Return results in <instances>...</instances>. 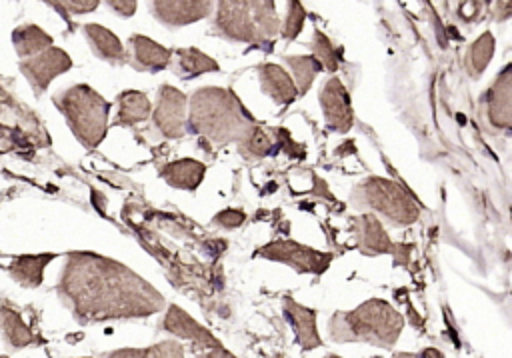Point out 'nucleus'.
Returning <instances> with one entry per match:
<instances>
[{
  "label": "nucleus",
  "mask_w": 512,
  "mask_h": 358,
  "mask_svg": "<svg viewBox=\"0 0 512 358\" xmlns=\"http://www.w3.org/2000/svg\"><path fill=\"white\" fill-rule=\"evenodd\" d=\"M154 14L158 20L170 26H182L202 20L210 14L212 4L206 0H178V2H154Z\"/></svg>",
  "instance_id": "obj_12"
},
{
  "label": "nucleus",
  "mask_w": 512,
  "mask_h": 358,
  "mask_svg": "<svg viewBox=\"0 0 512 358\" xmlns=\"http://www.w3.org/2000/svg\"><path fill=\"white\" fill-rule=\"evenodd\" d=\"M94 52L110 62H122L126 58V50L116 34H112L108 28L100 24H86L84 28Z\"/></svg>",
  "instance_id": "obj_19"
},
{
  "label": "nucleus",
  "mask_w": 512,
  "mask_h": 358,
  "mask_svg": "<svg viewBox=\"0 0 512 358\" xmlns=\"http://www.w3.org/2000/svg\"><path fill=\"white\" fill-rule=\"evenodd\" d=\"M130 48H132V62L138 70L156 72L166 68L172 60V52L168 48L160 46L158 42L142 34H134L130 38Z\"/></svg>",
  "instance_id": "obj_13"
},
{
  "label": "nucleus",
  "mask_w": 512,
  "mask_h": 358,
  "mask_svg": "<svg viewBox=\"0 0 512 358\" xmlns=\"http://www.w3.org/2000/svg\"><path fill=\"white\" fill-rule=\"evenodd\" d=\"M312 52H314L312 58L320 64V68H324L328 72H336V68H338V52H336L334 44L320 30H314Z\"/></svg>",
  "instance_id": "obj_28"
},
{
  "label": "nucleus",
  "mask_w": 512,
  "mask_h": 358,
  "mask_svg": "<svg viewBox=\"0 0 512 358\" xmlns=\"http://www.w3.org/2000/svg\"><path fill=\"white\" fill-rule=\"evenodd\" d=\"M320 106L328 128L336 132H348L352 128L354 112L350 104V94L336 76L326 80L320 92Z\"/></svg>",
  "instance_id": "obj_9"
},
{
  "label": "nucleus",
  "mask_w": 512,
  "mask_h": 358,
  "mask_svg": "<svg viewBox=\"0 0 512 358\" xmlns=\"http://www.w3.org/2000/svg\"><path fill=\"white\" fill-rule=\"evenodd\" d=\"M188 124L196 134L216 144H228L240 142L256 126V120L232 90L210 86L192 96Z\"/></svg>",
  "instance_id": "obj_2"
},
{
  "label": "nucleus",
  "mask_w": 512,
  "mask_h": 358,
  "mask_svg": "<svg viewBox=\"0 0 512 358\" xmlns=\"http://www.w3.org/2000/svg\"><path fill=\"white\" fill-rule=\"evenodd\" d=\"M488 118L496 128H510L512 122V66H506L486 94Z\"/></svg>",
  "instance_id": "obj_10"
},
{
  "label": "nucleus",
  "mask_w": 512,
  "mask_h": 358,
  "mask_svg": "<svg viewBox=\"0 0 512 358\" xmlns=\"http://www.w3.org/2000/svg\"><path fill=\"white\" fill-rule=\"evenodd\" d=\"M110 8H114L118 14L122 16H132L134 10H136V2L130 0V2H118V0H112L110 2Z\"/></svg>",
  "instance_id": "obj_33"
},
{
  "label": "nucleus",
  "mask_w": 512,
  "mask_h": 358,
  "mask_svg": "<svg viewBox=\"0 0 512 358\" xmlns=\"http://www.w3.org/2000/svg\"><path fill=\"white\" fill-rule=\"evenodd\" d=\"M260 256L276 260V262H284L292 268H296L298 272H324L326 266L330 264V254H322L314 248L302 246L298 242H290V240H278V242H270L266 246H262L258 250Z\"/></svg>",
  "instance_id": "obj_7"
},
{
  "label": "nucleus",
  "mask_w": 512,
  "mask_h": 358,
  "mask_svg": "<svg viewBox=\"0 0 512 358\" xmlns=\"http://www.w3.org/2000/svg\"><path fill=\"white\" fill-rule=\"evenodd\" d=\"M60 6L70 8V12L82 14V12H92V10L98 6V2H96V0H88V2H64V4H60Z\"/></svg>",
  "instance_id": "obj_32"
},
{
  "label": "nucleus",
  "mask_w": 512,
  "mask_h": 358,
  "mask_svg": "<svg viewBox=\"0 0 512 358\" xmlns=\"http://www.w3.org/2000/svg\"><path fill=\"white\" fill-rule=\"evenodd\" d=\"M336 340H366L372 344H392L402 330V316L384 300H368L352 312H340L330 322Z\"/></svg>",
  "instance_id": "obj_3"
},
{
  "label": "nucleus",
  "mask_w": 512,
  "mask_h": 358,
  "mask_svg": "<svg viewBox=\"0 0 512 358\" xmlns=\"http://www.w3.org/2000/svg\"><path fill=\"white\" fill-rule=\"evenodd\" d=\"M358 204H366L384 214L394 224H412L420 216L414 198L398 184L384 178H368L354 190Z\"/></svg>",
  "instance_id": "obj_6"
},
{
  "label": "nucleus",
  "mask_w": 512,
  "mask_h": 358,
  "mask_svg": "<svg viewBox=\"0 0 512 358\" xmlns=\"http://www.w3.org/2000/svg\"><path fill=\"white\" fill-rule=\"evenodd\" d=\"M272 142L274 138L266 134L260 126H254L242 140H240V150L244 156H254L262 158L272 152Z\"/></svg>",
  "instance_id": "obj_26"
},
{
  "label": "nucleus",
  "mask_w": 512,
  "mask_h": 358,
  "mask_svg": "<svg viewBox=\"0 0 512 358\" xmlns=\"http://www.w3.org/2000/svg\"><path fill=\"white\" fill-rule=\"evenodd\" d=\"M206 172V166L198 160L192 158H182L176 162H170L162 168L160 176L172 186V188H182V190H196L198 184L202 182Z\"/></svg>",
  "instance_id": "obj_16"
},
{
  "label": "nucleus",
  "mask_w": 512,
  "mask_h": 358,
  "mask_svg": "<svg viewBox=\"0 0 512 358\" xmlns=\"http://www.w3.org/2000/svg\"><path fill=\"white\" fill-rule=\"evenodd\" d=\"M200 358H234V356L228 354V352L222 350V348H214L212 352H208V354H204V356H200Z\"/></svg>",
  "instance_id": "obj_34"
},
{
  "label": "nucleus",
  "mask_w": 512,
  "mask_h": 358,
  "mask_svg": "<svg viewBox=\"0 0 512 358\" xmlns=\"http://www.w3.org/2000/svg\"><path fill=\"white\" fill-rule=\"evenodd\" d=\"M70 66H72V60L64 50L48 48L46 52H40L36 58L26 60L22 64V70L38 90H44L54 76L68 70Z\"/></svg>",
  "instance_id": "obj_11"
},
{
  "label": "nucleus",
  "mask_w": 512,
  "mask_h": 358,
  "mask_svg": "<svg viewBox=\"0 0 512 358\" xmlns=\"http://www.w3.org/2000/svg\"><path fill=\"white\" fill-rule=\"evenodd\" d=\"M154 126L166 138H182L186 126V96L164 84L158 92V102L154 110Z\"/></svg>",
  "instance_id": "obj_8"
},
{
  "label": "nucleus",
  "mask_w": 512,
  "mask_h": 358,
  "mask_svg": "<svg viewBox=\"0 0 512 358\" xmlns=\"http://www.w3.org/2000/svg\"><path fill=\"white\" fill-rule=\"evenodd\" d=\"M2 318H4V328H6V336L8 340L18 348V346H24L28 342H32V334L30 330L24 326L22 318L18 312L14 310H2Z\"/></svg>",
  "instance_id": "obj_29"
},
{
  "label": "nucleus",
  "mask_w": 512,
  "mask_h": 358,
  "mask_svg": "<svg viewBox=\"0 0 512 358\" xmlns=\"http://www.w3.org/2000/svg\"><path fill=\"white\" fill-rule=\"evenodd\" d=\"M286 318L292 322V326L298 334V340L304 348H314L320 344L316 324H314L316 316L310 308H304L294 300H286Z\"/></svg>",
  "instance_id": "obj_18"
},
{
  "label": "nucleus",
  "mask_w": 512,
  "mask_h": 358,
  "mask_svg": "<svg viewBox=\"0 0 512 358\" xmlns=\"http://www.w3.org/2000/svg\"><path fill=\"white\" fill-rule=\"evenodd\" d=\"M50 42H52V38L36 26H24L14 32V44L22 56H28L32 52L48 48Z\"/></svg>",
  "instance_id": "obj_25"
},
{
  "label": "nucleus",
  "mask_w": 512,
  "mask_h": 358,
  "mask_svg": "<svg viewBox=\"0 0 512 358\" xmlns=\"http://www.w3.org/2000/svg\"><path fill=\"white\" fill-rule=\"evenodd\" d=\"M328 358H338V356H328Z\"/></svg>",
  "instance_id": "obj_37"
},
{
  "label": "nucleus",
  "mask_w": 512,
  "mask_h": 358,
  "mask_svg": "<svg viewBox=\"0 0 512 358\" xmlns=\"http://www.w3.org/2000/svg\"><path fill=\"white\" fill-rule=\"evenodd\" d=\"M164 328L176 336H182V338H188L200 346H220L218 340L208 332L204 330L200 324H196L180 306H170L168 308V314H166V320H164Z\"/></svg>",
  "instance_id": "obj_15"
},
{
  "label": "nucleus",
  "mask_w": 512,
  "mask_h": 358,
  "mask_svg": "<svg viewBox=\"0 0 512 358\" xmlns=\"http://www.w3.org/2000/svg\"><path fill=\"white\" fill-rule=\"evenodd\" d=\"M492 54H494V38L490 32H484L480 38H476V42L468 50V56H466L468 72L472 76L482 74L484 68L488 66Z\"/></svg>",
  "instance_id": "obj_24"
},
{
  "label": "nucleus",
  "mask_w": 512,
  "mask_h": 358,
  "mask_svg": "<svg viewBox=\"0 0 512 358\" xmlns=\"http://www.w3.org/2000/svg\"><path fill=\"white\" fill-rule=\"evenodd\" d=\"M150 100L146 94L138 90H126L118 98V114H116V124L132 126L138 122H144L150 116Z\"/></svg>",
  "instance_id": "obj_20"
},
{
  "label": "nucleus",
  "mask_w": 512,
  "mask_h": 358,
  "mask_svg": "<svg viewBox=\"0 0 512 358\" xmlns=\"http://www.w3.org/2000/svg\"><path fill=\"white\" fill-rule=\"evenodd\" d=\"M108 358H182V346L176 342H162L146 350H118Z\"/></svg>",
  "instance_id": "obj_27"
},
{
  "label": "nucleus",
  "mask_w": 512,
  "mask_h": 358,
  "mask_svg": "<svg viewBox=\"0 0 512 358\" xmlns=\"http://www.w3.org/2000/svg\"><path fill=\"white\" fill-rule=\"evenodd\" d=\"M286 64L292 68V74H294L292 82L296 86V92H300V94L308 92L316 74L322 70L320 64L312 56H288Z\"/></svg>",
  "instance_id": "obj_23"
},
{
  "label": "nucleus",
  "mask_w": 512,
  "mask_h": 358,
  "mask_svg": "<svg viewBox=\"0 0 512 358\" xmlns=\"http://www.w3.org/2000/svg\"><path fill=\"white\" fill-rule=\"evenodd\" d=\"M304 18H306V12H304L302 4H300V2H290V4H288L286 22H284V28H282V36L288 38V40L296 38L298 32L302 30Z\"/></svg>",
  "instance_id": "obj_30"
},
{
  "label": "nucleus",
  "mask_w": 512,
  "mask_h": 358,
  "mask_svg": "<svg viewBox=\"0 0 512 358\" xmlns=\"http://www.w3.org/2000/svg\"><path fill=\"white\" fill-rule=\"evenodd\" d=\"M354 228H356V238H358V246L362 248V252L380 254V252L392 250V242H390L388 234L384 232L380 220L374 214L360 216L354 222Z\"/></svg>",
  "instance_id": "obj_17"
},
{
  "label": "nucleus",
  "mask_w": 512,
  "mask_h": 358,
  "mask_svg": "<svg viewBox=\"0 0 512 358\" xmlns=\"http://www.w3.org/2000/svg\"><path fill=\"white\" fill-rule=\"evenodd\" d=\"M216 224H220V226H226V228H236V226H240L242 222H244V212H240V210H224V212H218L216 214Z\"/></svg>",
  "instance_id": "obj_31"
},
{
  "label": "nucleus",
  "mask_w": 512,
  "mask_h": 358,
  "mask_svg": "<svg viewBox=\"0 0 512 358\" xmlns=\"http://www.w3.org/2000/svg\"><path fill=\"white\" fill-rule=\"evenodd\" d=\"M54 258V254H42V256H20L12 262V276L26 286H36L42 282L44 266Z\"/></svg>",
  "instance_id": "obj_21"
},
{
  "label": "nucleus",
  "mask_w": 512,
  "mask_h": 358,
  "mask_svg": "<svg viewBox=\"0 0 512 358\" xmlns=\"http://www.w3.org/2000/svg\"><path fill=\"white\" fill-rule=\"evenodd\" d=\"M422 358H442V354L438 350H434V348H428V350L422 352Z\"/></svg>",
  "instance_id": "obj_35"
},
{
  "label": "nucleus",
  "mask_w": 512,
  "mask_h": 358,
  "mask_svg": "<svg viewBox=\"0 0 512 358\" xmlns=\"http://www.w3.org/2000/svg\"><path fill=\"white\" fill-rule=\"evenodd\" d=\"M258 80L264 94L278 104H290L298 94L292 76L278 64H262L258 68Z\"/></svg>",
  "instance_id": "obj_14"
},
{
  "label": "nucleus",
  "mask_w": 512,
  "mask_h": 358,
  "mask_svg": "<svg viewBox=\"0 0 512 358\" xmlns=\"http://www.w3.org/2000/svg\"><path fill=\"white\" fill-rule=\"evenodd\" d=\"M176 56H178V72L186 76H200L204 72L218 70L216 60L200 52L198 48H180L176 50Z\"/></svg>",
  "instance_id": "obj_22"
},
{
  "label": "nucleus",
  "mask_w": 512,
  "mask_h": 358,
  "mask_svg": "<svg viewBox=\"0 0 512 358\" xmlns=\"http://www.w3.org/2000/svg\"><path fill=\"white\" fill-rule=\"evenodd\" d=\"M274 8V2H218L216 28L240 42L268 40L280 28Z\"/></svg>",
  "instance_id": "obj_4"
},
{
  "label": "nucleus",
  "mask_w": 512,
  "mask_h": 358,
  "mask_svg": "<svg viewBox=\"0 0 512 358\" xmlns=\"http://www.w3.org/2000/svg\"><path fill=\"white\" fill-rule=\"evenodd\" d=\"M394 358H416L414 354H396Z\"/></svg>",
  "instance_id": "obj_36"
},
{
  "label": "nucleus",
  "mask_w": 512,
  "mask_h": 358,
  "mask_svg": "<svg viewBox=\"0 0 512 358\" xmlns=\"http://www.w3.org/2000/svg\"><path fill=\"white\" fill-rule=\"evenodd\" d=\"M66 116L76 138L86 146H96L106 134L110 104L90 86H74L54 98Z\"/></svg>",
  "instance_id": "obj_5"
},
{
  "label": "nucleus",
  "mask_w": 512,
  "mask_h": 358,
  "mask_svg": "<svg viewBox=\"0 0 512 358\" xmlns=\"http://www.w3.org/2000/svg\"><path fill=\"white\" fill-rule=\"evenodd\" d=\"M62 290L82 316H150L162 308V294L128 266L96 256L70 254Z\"/></svg>",
  "instance_id": "obj_1"
}]
</instances>
